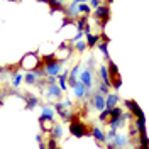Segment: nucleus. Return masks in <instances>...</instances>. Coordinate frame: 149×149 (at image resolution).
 Returning a JSON list of instances; mask_svg holds the SVG:
<instances>
[{
    "mask_svg": "<svg viewBox=\"0 0 149 149\" xmlns=\"http://www.w3.org/2000/svg\"><path fill=\"white\" fill-rule=\"evenodd\" d=\"M109 2H113V0H109Z\"/></svg>",
    "mask_w": 149,
    "mask_h": 149,
    "instance_id": "obj_44",
    "label": "nucleus"
},
{
    "mask_svg": "<svg viewBox=\"0 0 149 149\" xmlns=\"http://www.w3.org/2000/svg\"><path fill=\"white\" fill-rule=\"evenodd\" d=\"M80 83H83L86 88H90V86H92V73H90L88 70L81 71V74H80Z\"/></svg>",
    "mask_w": 149,
    "mask_h": 149,
    "instance_id": "obj_8",
    "label": "nucleus"
},
{
    "mask_svg": "<svg viewBox=\"0 0 149 149\" xmlns=\"http://www.w3.org/2000/svg\"><path fill=\"white\" fill-rule=\"evenodd\" d=\"M85 49H86V42L78 41V42H76V51H80V53H81V51H85Z\"/></svg>",
    "mask_w": 149,
    "mask_h": 149,
    "instance_id": "obj_29",
    "label": "nucleus"
},
{
    "mask_svg": "<svg viewBox=\"0 0 149 149\" xmlns=\"http://www.w3.org/2000/svg\"><path fill=\"white\" fill-rule=\"evenodd\" d=\"M117 102H119V97H117L115 93H112V95L109 93L107 98H105V109H113Z\"/></svg>",
    "mask_w": 149,
    "mask_h": 149,
    "instance_id": "obj_11",
    "label": "nucleus"
},
{
    "mask_svg": "<svg viewBox=\"0 0 149 149\" xmlns=\"http://www.w3.org/2000/svg\"><path fill=\"white\" fill-rule=\"evenodd\" d=\"M90 10H92V7H88L86 3H80V5H76V12H80V14L88 15V14H90Z\"/></svg>",
    "mask_w": 149,
    "mask_h": 149,
    "instance_id": "obj_20",
    "label": "nucleus"
},
{
    "mask_svg": "<svg viewBox=\"0 0 149 149\" xmlns=\"http://www.w3.org/2000/svg\"><path fill=\"white\" fill-rule=\"evenodd\" d=\"M98 41H100V36L98 34L97 36L95 34H86V47H93Z\"/></svg>",
    "mask_w": 149,
    "mask_h": 149,
    "instance_id": "obj_13",
    "label": "nucleus"
},
{
    "mask_svg": "<svg viewBox=\"0 0 149 149\" xmlns=\"http://www.w3.org/2000/svg\"><path fill=\"white\" fill-rule=\"evenodd\" d=\"M3 71H5V68H2V66H0V74L3 73Z\"/></svg>",
    "mask_w": 149,
    "mask_h": 149,
    "instance_id": "obj_39",
    "label": "nucleus"
},
{
    "mask_svg": "<svg viewBox=\"0 0 149 149\" xmlns=\"http://www.w3.org/2000/svg\"><path fill=\"white\" fill-rule=\"evenodd\" d=\"M115 134H117V130L110 129V130H109V134H107V137H109V139H113V137H115Z\"/></svg>",
    "mask_w": 149,
    "mask_h": 149,
    "instance_id": "obj_34",
    "label": "nucleus"
},
{
    "mask_svg": "<svg viewBox=\"0 0 149 149\" xmlns=\"http://www.w3.org/2000/svg\"><path fill=\"white\" fill-rule=\"evenodd\" d=\"M100 76H102L103 83L110 86V78H109V71H107V66H100Z\"/></svg>",
    "mask_w": 149,
    "mask_h": 149,
    "instance_id": "obj_18",
    "label": "nucleus"
},
{
    "mask_svg": "<svg viewBox=\"0 0 149 149\" xmlns=\"http://www.w3.org/2000/svg\"><path fill=\"white\" fill-rule=\"evenodd\" d=\"M26 102H27L26 103V109H27V110H32V109L37 105V98L32 97V95H27V97H26Z\"/></svg>",
    "mask_w": 149,
    "mask_h": 149,
    "instance_id": "obj_15",
    "label": "nucleus"
},
{
    "mask_svg": "<svg viewBox=\"0 0 149 149\" xmlns=\"http://www.w3.org/2000/svg\"><path fill=\"white\" fill-rule=\"evenodd\" d=\"M98 93H109V85L103 83L102 86H100V92H98Z\"/></svg>",
    "mask_w": 149,
    "mask_h": 149,
    "instance_id": "obj_33",
    "label": "nucleus"
},
{
    "mask_svg": "<svg viewBox=\"0 0 149 149\" xmlns=\"http://www.w3.org/2000/svg\"><path fill=\"white\" fill-rule=\"evenodd\" d=\"M24 80H26V83L27 85H32V83H36V74H34V71H27V74H26V78H24Z\"/></svg>",
    "mask_w": 149,
    "mask_h": 149,
    "instance_id": "obj_23",
    "label": "nucleus"
},
{
    "mask_svg": "<svg viewBox=\"0 0 149 149\" xmlns=\"http://www.w3.org/2000/svg\"><path fill=\"white\" fill-rule=\"evenodd\" d=\"M51 132H53V137H54V139H59V137L63 136V127H61V125H53V127H51Z\"/></svg>",
    "mask_w": 149,
    "mask_h": 149,
    "instance_id": "obj_19",
    "label": "nucleus"
},
{
    "mask_svg": "<svg viewBox=\"0 0 149 149\" xmlns=\"http://www.w3.org/2000/svg\"><path fill=\"white\" fill-rule=\"evenodd\" d=\"M107 71H110V74H109V78H110V81H113V80H117V78H120V71H119V68H117V65L112 61V59H109V66H107Z\"/></svg>",
    "mask_w": 149,
    "mask_h": 149,
    "instance_id": "obj_6",
    "label": "nucleus"
},
{
    "mask_svg": "<svg viewBox=\"0 0 149 149\" xmlns=\"http://www.w3.org/2000/svg\"><path fill=\"white\" fill-rule=\"evenodd\" d=\"M47 92H49V95H51V97H56V98H59L63 90H61L58 85H49V90H47Z\"/></svg>",
    "mask_w": 149,
    "mask_h": 149,
    "instance_id": "obj_16",
    "label": "nucleus"
},
{
    "mask_svg": "<svg viewBox=\"0 0 149 149\" xmlns=\"http://www.w3.org/2000/svg\"><path fill=\"white\" fill-rule=\"evenodd\" d=\"M56 141H58V139H54V137H51V139L47 141V148H49V149H56V148H58Z\"/></svg>",
    "mask_w": 149,
    "mask_h": 149,
    "instance_id": "obj_30",
    "label": "nucleus"
},
{
    "mask_svg": "<svg viewBox=\"0 0 149 149\" xmlns=\"http://www.w3.org/2000/svg\"><path fill=\"white\" fill-rule=\"evenodd\" d=\"M86 0H74V3H85Z\"/></svg>",
    "mask_w": 149,
    "mask_h": 149,
    "instance_id": "obj_37",
    "label": "nucleus"
},
{
    "mask_svg": "<svg viewBox=\"0 0 149 149\" xmlns=\"http://www.w3.org/2000/svg\"><path fill=\"white\" fill-rule=\"evenodd\" d=\"M110 112H112V109H103L102 110V113H100V120H107L109 119V115H110Z\"/></svg>",
    "mask_w": 149,
    "mask_h": 149,
    "instance_id": "obj_27",
    "label": "nucleus"
},
{
    "mask_svg": "<svg viewBox=\"0 0 149 149\" xmlns=\"http://www.w3.org/2000/svg\"><path fill=\"white\" fill-rule=\"evenodd\" d=\"M3 102V95H0V103Z\"/></svg>",
    "mask_w": 149,
    "mask_h": 149,
    "instance_id": "obj_40",
    "label": "nucleus"
},
{
    "mask_svg": "<svg viewBox=\"0 0 149 149\" xmlns=\"http://www.w3.org/2000/svg\"><path fill=\"white\" fill-rule=\"evenodd\" d=\"M9 2H15V0H9Z\"/></svg>",
    "mask_w": 149,
    "mask_h": 149,
    "instance_id": "obj_43",
    "label": "nucleus"
},
{
    "mask_svg": "<svg viewBox=\"0 0 149 149\" xmlns=\"http://www.w3.org/2000/svg\"><path fill=\"white\" fill-rule=\"evenodd\" d=\"M53 110L51 109H47V107H42V113H41V117H44V119H53Z\"/></svg>",
    "mask_w": 149,
    "mask_h": 149,
    "instance_id": "obj_25",
    "label": "nucleus"
},
{
    "mask_svg": "<svg viewBox=\"0 0 149 149\" xmlns=\"http://www.w3.org/2000/svg\"><path fill=\"white\" fill-rule=\"evenodd\" d=\"M37 2H44V3H47V2H49V0H37Z\"/></svg>",
    "mask_w": 149,
    "mask_h": 149,
    "instance_id": "obj_42",
    "label": "nucleus"
},
{
    "mask_svg": "<svg viewBox=\"0 0 149 149\" xmlns=\"http://www.w3.org/2000/svg\"><path fill=\"white\" fill-rule=\"evenodd\" d=\"M56 149H61V148H56Z\"/></svg>",
    "mask_w": 149,
    "mask_h": 149,
    "instance_id": "obj_45",
    "label": "nucleus"
},
{
    "mask_svg": "<svg viewBox=\"0 0 149 149\" xmlns=\"http://www.w3.org/2000/svg\"><path fill=\"white\" fill-rule=\"evenodd\" d=\"M93 15L97 19V22H98L102 27H105V26L109 24V20H110V7H107V5H98V7L95 9V12H93Z\"/></svg>",
    "mask_w": 149,
    "mask_h": 149,
    "instance_id": "obj_3",
    "label": "nucleus"
},
{
    "mask_svg": "<svg viewBox=\"0 0 149 149\" xmlns=\"http://www.w3.org/2000/svg\"><path fill=\"white\" fill-rule=\"evenodd\" d=\"M54 110L58 112L59 115H61V119H65V120H70V112L66 110V107L63 105V103L58 102V103L54 105Z\"/></svg>",
    "mask_w": 149,
    "mask_h": 149,
    "instance_id": "obj_10",
    "label": "nucleus"
},
{
    "mask_svg": "<svg viewBox=\"0 0 149 149\" xmlns=\"http://www.w3.org/2000/svg\"><path fill=\"white\" fill-rule=\"evenodd\" d=\"M20 81H22V74H15V78H14V81H12V85H14V86L17 88Z\"/></svg>",
    "mask_w": 149,
    "mask_h": 149,
    "instance_id": "obj_31",
    "label": "nucleus"
},
{
    "mask_svg": "<svg viewBox=\"0 0 149 149\" xmlns=\"http://www.w3.org/2000/svg\"><path fill=\"white\" fill-rule=\"evenodd\" d=\"M39 66H41V59L37 58V53H29L20 59V68L26 71H34Z\"/></svg>",
    "mask_w": 149,
    "mask_h": 149,
    "instance_id": "obj_1",
    "label": "nucleus"
},
{
    "mask_svg": "<svg viewBox=\"0 0 149 149\" xmlns=\"http://www.w3.org/2000/svg\"><path fill=\"white\" fill-rule=\"evenodd\" d=\"M56 78H58V76H49V78H47V83H49V85H54L56 83Z\"/></svg>",
    "mask_w": 149,
    "mask_h": 149,
    "instance_id": "obj_35",
    "label": "nucleus"
},
{
    "mask_svg": "<svg viewBox=\"0 0 149 149\" xmlns=\"http://www.w3.org/2000/svg\"><path fill=\"white\" fill-rule=\"evenodd\" d=\"M39 149H46L44 146H42V142H39Z\"/></svg>",
    "mask_w": 149,
    "mask_h": 149,
    "instance_id": "obj_38",
    "label": "nucleus"
},
{
    "mask_svg": "<svg viewBox=\"0 0 149 149\" xmlns=\"http://www.w3.org/2000/svg\"><path fill=\"white\" fill-rule=\"evenodd\" d=\"M90 3H92V7H95V9H97V7L100 5V0H92Z\"/></svg>",
    "mask_w": 149,
    "mask_h": 149,
    "instance_id": "obj_36",
    "label": "nucleus"
},
{
    "mask_svg": "<svg viewBox=\"0 0 149 149\" xmlns=\"http://www.w3.org/2000/svg\"><path fill=\"white\" fill-rule=\"evenodd\" d=\"M70 134H73L74 137H83V136L88 134L86 125L78 119V115H73V119L70 122Z\"/></svg>",
    "mask_w": 149,
    "mask_h": 149,
    "instance_id": "obj_2",
    "label": "nucleus"
},
{
    "mask_svg": "<svg viewBox=\"0 0 149 149\" xmlns=\"http://www.w3.org/2000/svg\"><path fill=\"white\" fill-rule=\"evenodd\" d=\"M76 27H78V32H83V29L86 27V15L78 19V22H76Z\"/></svg>",
    "mask_w": 149,
    "mask_h": 149,
    "instance_id": "obj_21",
    "label": "nucleus"
},
{
    "mask_svg": "<svg viewBox=\"0 0 149 149\" xmlns=\"http://www.w3.org/2000/svg\"><path fill=\"white\" fill-rule=\"evenodd\" d=\"M68 24H74V20H71V17H65L63 19V27H66Z\"/></svg>",
    "mask_w": 149,
    "mask_h": 149,
    "instance_id": "obj_32",
    "label": "nucleus"
},
{
    "mask_svg": "<svg viewBox=\"0 0 149 149\" xmlns=\"http://www.w3.org/2000/svg\"><path fill=\"white\" fill-rule=\"evenodd\" d=\"M73 90H74V95H76L78 98H83L85 95L88 93V88H86L83 83H80V81H78V83L73 86Z\"/></svg>",
    "mask_w": 149,
    "mask_h": 149,
    "instance_id": "obj_9",
    "label": "nucleus"
},
{
    "mask_svg": "<svg viewBox=\"0 0 149 149\" xmlns=\"http://www.w3.org/2000/svg\"><path fill=\"white\" fill-rule=\"evenodd\" d=\"M58 80H59V88L61 90H66V80H68V74H58Z\"/></svg>",
    "mask_w": 149,
    "mask_h": 149,
    "instance_id": "obj_24",
    "label": "nucleus"
},
{
    "mask_svg": "<svg viewBox=\"0 0 149 149\" xmlns=\"http://www.w3.org/2000/svg\"><path fill=\"white\" fill-rule=\"evenodd\" d=\"M110 86H113L115 90H119V88L122 86V80H120V78H117V80H113V81H110Z\"/></svg>",
    "mask_w": 149,
    "mask_h": 149,
    "instance_id": "obj_28",
    "label": "nucleus"
},
{
    "mask_svg": "<svg viewBox=\"0 0 149 149\" xmlns=\"http://www.w3.org/2000/svg\"><path fill=\"white\" fill-rule=\"evenodd\" d=\"M115 148H122V146H125L127 144V137L125 136H122V134H115Z\"/></svg>",
    "mask_w": 149,
    "mask_h": 149,
    "instance_id": "obj_17",
    "label": "nucleus"
},
{
    "mask_svg": "<svg viewBox=\"0 0 149 149\" xmlns=\"http://www.w3.org/2000/svg\"><path fill=\"white\" fill-rule=\"evenodd\" d=\"M124 103H125V107L130 110L132 115H136V117H142V115H144V112H142V109L137 105V102H134V100H125Z\"/></svg>",
    "mask_w": 149,
    "mask_h": 149,
    "instance_id": "obj_4",
    "label": "nucleus"
},
{
    "mask_svg": "<svg viewBox=\"0 0 149 149\" xmlns=\"http://www.w3.org/2000/svg\"><path fill=\"white\" fill-rule=\"evenodd\" d=\"M136 127H137V132L141 136H146L148 134V129H146V117H136Z\"/></svg>",
    "mask_w": 149,
    "mask_h": 149,
    "instance_id": "obj_7",
    "label": "nucleus"
},
{
    "mask_svg": "<svg viewBox=\"0 0 149 149\" xmlns=\"http://www.w3.org/2000/svg\"><path fill=\"white\" fill-rule=\"evenodd\" d=\"M92 105L97 109V110H103L105 109V98H103V95L102 93H93V97H92Z\"/></svg>",
    "mask_w": 149,
    "mask_h": 149,
    "instance_id": "obj_5",
    "label": "nucleus"
},
{
    "mask_svg": "<svg viewBox=\"0 0 149 149\" xmlns=\"http://www.w3.org/2000/svg\"><path fill=\"white\" fill-rule=\"evenodd\" d=\"M97 44H98V49L102 51V54L105 56L107 59H110V58H109V44H107V42H97Z\"/></svg>",
    "mask_w": 149,
    "mask_h": 149,
    "instance_id": "obj_22",
    "label": "nucleus"
},
{
    "mask_svg": "<svg viewBox=\"0 0 149 149\" xmlns=\"http://www.w3.org/2000/svg\"><path fill=\"white\" fill-rule=\"evenodd\" d=\"M107 149H117V148H115V146H109Z\"/></svg>",
    "mask_w": 149,
    "mask_h": 149,
    "instance_id": "obj_41",
    "label": "nucleus"
},
{
    "mask_svg": "<svg viewBox=\"0 0 149 149\" xmlns=\"http://www.w3.org/2000/svg\"><path fill=\"white\" fill-rule=\"evenodd\" d=\"M148 134L146 136H141V139H139V149H148Z\"/></svg>",
    "mask_w": 149,
    "mask_h": 149,
    "instance_id": "obj_26",
    "label": "nucleus"
},
{
    "mask_svg": "<svg viewBox=\"0 0 149 149\" xmlns=\"http://www.w3.org/2000/svg\"><path fill=\"white\" fill-rule=\"evenodd\" d=\"M39 124H41V127H42L44 132H49L51 127L54 125V124H53V119H44V117H39Z\"/></svg>",
    "mask_w": 149,
    "mask_h": 149,
    "instance_id": "obj_12",
    "label": "nucleus"
},
{
    "mask_svg": "<svg viewBox=\"0 0 149 149\" xmlns=\"http://www.w3.org/2000/svg\"><path fill=\"white\" fill-rule=\"evenodd\" d=\"M92 136L98 141V142H105V139H107V137H105V134H103L98 127H93V129H92Z\"/></svg>",
    "mask_w": 149,
    "mask_h": 149,
    "instance_id": "obj_14",
    "label": "nucleus"
}]
</instances>
